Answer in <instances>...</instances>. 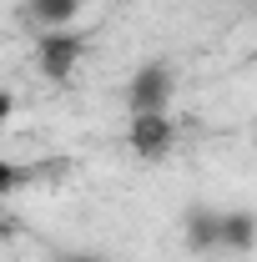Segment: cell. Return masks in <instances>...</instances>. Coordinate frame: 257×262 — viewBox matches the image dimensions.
Returning <instances> with one entry per match:
<instances>
[{
	"label": "cell",
	"instance_id": "1",
	"mask_svg": "<svg viewBox=\"0 0 257 262\" xmlns=\"http://www.w3.org/2000/svg\"><path fill=\"white\" fill-rule=\"evenodd\" d=\"M177 96V76L166 61H141L126 81V111L131 116H152V111H166Z\"/></svg>",
	"mask_w": 257,
	"mask_h": 262
},
{
	"label": "cell",
	"instance_id": "2",
	"mask_svg": "<svg viewBox=\"0 0 257 262\" xmlns=\"http://www.w3.org/2000/svg\"><path fill=\"white\" fill-rule=\"evenodd\" d=\"M81 35L76 31H40L35 40V66H40V76L46 81H71V71L81 61Z\"/></svg>",
	"mask_w": 257,
	"mask_h": 262
},
{
	"label": "cell",
	"instance_id": "3",
	"mask_svg": "<svg viewBox=\"0 0 257 262\" xmlns=\"http://www.w3.org/2000/svg\"><path fill=\"white\" fill-rule=\"evenodd\" d=\"M126 146L141 157V162H161L172 146H177V126L166 111H152V116H131L126 126Z\"/></svg>",
	"mask_w": 257,
	"mask_h": 262
},
{
	"label": "cell",
	"instance_id": "4",
	"mask_svg": "<svg viewBox=\"0 0 257 262\" xmlns=\"http://www.w3.org/2000/svg\"><path fill=\"white\" fill-rule=\"evenodd\" d=\"M257 247V212L247 207H232V212H217V252H252Z\"/></svg>",
	"mask_w": 257,
	"mask_h": 262
},
{
	"label": "cell",
	"instance_id": "5",
	"mask_svg": "<svg viewBox=\"0 0 257 262\" xmlns=\"http://www.w3.org/2000/svg\"><path fill=\"white\" fill-rule=\"evenodd\" d=\"M81 5L86 0H26L20 10H26V20L40 26V31H71V20L81 15Z\"/></svg>",
	"mask_w": 257,
	"mask_h": 262
},
{
	"label": "cell",
	"instance_id": "6",
	"mask_svg": "<svg viewBox=\"0 0 257 262\" xmlns=\"http://www.w3.org/2000/svg\"><path fill=\"white\" fill-rule=\"evenodd\" d=\"M182 232H187L192 252H217V207H192Z\"/></svg>",
	"mask_w": 257,
	"mask_h": 262
},
{
	"label": "cell",
	"instance_id": "7",
	"mask_svg": "<svg viewBox=\"0 0 257 262\" xmlns=\"http://www.w3.org/2000/svg\"><path fill=\"white\" fill-rule=\"evenodd\" d=\"M26 177H31V166H20V162H0V196H10L15 187H26Z\"/></svg>",
	"mask_w": 257,
	"mask_h": 262
},
{
	"label": "cell",
	"instance_id": "8",
	"mask_svg": "<svg viewBox=\"0 0 257 262\" xmlns=\"http://www.w3.org/2000/svg\"><path fill=\"white\" fill-rule=\"evenodd\" d=\"M10 116H15V91H5V86H0V131L10 126Z\"/></svg>",
	"mask_w": 257,
	"mask_h": 262
},
{
	"label": "cell",
	"instance_id": "9",
	"mask_svg": "<svg viewBox=\"0 0 257 262\" xmlns=\"http://www.w3.org/2000/svg\"><path fill=\"white\" fill-rule=\"evenodd\" d=\"M56 262H106V257H101V252H61Z\"/></svg>",
	"mask_w": 257,
	"mask_h": 262
}]
</instances>
